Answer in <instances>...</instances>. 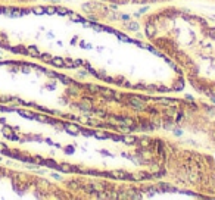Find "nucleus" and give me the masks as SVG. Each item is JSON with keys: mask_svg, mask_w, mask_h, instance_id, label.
I'll list each match as a JSON object with an SVG mask.
<instances>
[{"mask_svg": "<svg viewBox=\"0 0 215 200\" xmlns=\"http://www.w3.org/2000/svg\"><path fill=\"white\" fill-rule=\"evenodd\" d=\"M6 149H7V147H6V146L3 144V143H0V153H3V152H5Z\"/></svg>", "mask_w": 215, "mask_h": 200, "instance_id": "c03bdc74", "label": "nucleus"}, {"mask_svg": "<svg viewBox=\"0 0 215 200\" xmlns=\"http://www.w3.org/2000/svg\"><path fill=\"white\" fill-rule=\"evenodd\" d=\"M52 57H53V56L49 55V53H40V59H41L43 62H46V63H50Z\"/></svg>", "mask_w": 215, "mask_h": 200, "instance_id": "a878e982", "label": "nucleus"}, {"mask_svg": "<svg viewBox=\"0 0 215 200\" xmlns=\"http://www.w3.org/2000/svg\"><path fill=\"white\" fill-rule=\"evenodd\" d=\"M109 139H112L113 141H121L122 135H113V134H111V137H109Z\"/></svg>", "mask_w": 215, "mask_h": 200, "instance_id": "a19ab883", "label": "nucleus"}, {"mask_svg": "<svg viewBox=\"0 0 215 200\" xmlns=\"http://www.w3.org/2000/svg\"><path fill=\"white\" fill-rule=\"evenodd\" d=\"M99 94H102L105 99H108V100H111V102H112V97L115 96V90L106 89V87H100V89H99Z\"/></svg>", "mask_w": 215, "mask_h": 200, "instance_id": "0eeeda50", "label": "nucleus"}, {"mask_svg": "<svg viewBox=\"0 0 215 200\" xmlns=\"http://www.w3.org/2000/svg\"><path fill=\"white\" fill-rule=\"evenodd\" d=\"M65 153H68V155H72L74 152H75V149H74V146H68V147H65Z\"/></svg>", "mask_w": 215, "mask_h": 200, "instance_id": "4c0bfd02", "label": "nucleus"}, {"mask_svg": "<svg viewBox=\"0 0 215 200\" xmlns=\"http://www.w3.org/2000/svg\"><path fill=\"white\" fill-rule=\"evenodd\" d=\"M209 90H211V93H212V96L215 97V85H212V87H209Z\"/></svg>", "mask_w": 215, "mask_h": 200, "instance_id": "09e8293b", "label": "nucleus"}, {"mask_svg": "<svg viewBox=\"0 0 215 200\" xmlns=\"http://www.w3.org/2000/svg\"><path fill=\"white\" fill-rule=\"evenodd\" d=\"M44 165L49 168H53V169H57L59 171V163H56L55 161H52V159H44Z\"/></svg>", "mask_w": 215, "mask_h": 200, "instance_id": "4be33fe9", "label": "nucleus"}, {"mask_svg": "<svg viewBox=\"0 0 215 200\" xmlns=\"http://www.w3.org/2000/svg\"><path fill=\"white\" fill-rule=\"evenodd\" d=\"M118 16H119V19L124 21V22H127V21H130L131 19V16L128 15V13H121V15H118Z\"/></svg>", "mask_w": 215, "mask_h": 200, "instance_id": "f704fd0d", "label": "nucleus"}, {"mask_svg": "<svg viewBox=\"0 0 215 200\" xmlns=\"http://www.w3.org/2000/svg\"><path fill=\"white\" fill-rule=\"evenodd\" d=\"M144 34H146L147 39H155V37H156V34H158V27H156L155 24H146Z\"/></svg>", "mask_w": 215, "mask_h": 200, "instance_id": "39448f33", "label": "nucleus"}, {"mask_svg": "<svg viewBox=\"0 0 215 200\" xmlns=\"http://www.w3.org/2000/svg\"><path fill=\"white\" fill-rule=\"evenodd\" d=\"M56 13L57 15H72V12L63 6H56Z\"/></svg>", "mask_w": 215, "mask_h": 200, "instance_id": "412c9836", "label": "nucleus"}, {"mask_svg": "<svg viewBox=\"0 0 215 200\" xmlns=\"http://www.w3.org/2000/svg\"><path fill=\"white\" fill-rule=\"evenodd\" d=\"M159 187H161V189H162V191H174V193H177V191H178V190L176 189V187H172V185H170V184H165V183H161L159 184Z\"/></svg>", "mask_w": 215, "mask_h": 200, "instance_id": "a211bd4d", "label": "nucleus"}, {"mask_svg": "<svg viewBox=\"0 0 215 200\" xmlns=\"http://www.w3.org/2000/svg\"><path fill=\"white\" fill-rule=\"evenodd\" d=\"M176 57H177V61L180 62L181 65H184V66H187V68H192L193 66V62H192V59L189 57V56L184 53V52H180V50H177L176 53Z\"/></svg>", "mask_w": 215, "mask_h": 200, "instance_id": "7ed1b4c3", "label": "nucleus"}, {"mask_svg": "<svg viewBox=\"0 0 215 200\" xmlns=\"http://www.w3.org/2000/svg\"><path fill=\"white\" fill-rule=\"evenodd\" d=\"M91 185H93V189H94V191L96 193H100V191H106L108 185L105 183H100V181H94V183H91Z\"/></svg>", "mask_w": 215, "mask_h": 200, "instance_id": "9d476101", "label": "nucleus"}, {"mask_svg": "<svg viewBox=\"0 0 215 200\" xmlns=\"http://www.w3.org/2000/svg\"><path fill=\"white\" fill-rule=\"evenodd\" d=\"M174 134H176V135H181L183 131H181V130H174Z\"/></svg>", "mask_w": 215, "mask_h": 200, "instance_id": "de8ad7c7", "label": "nucleus"}, {"mask_svg": "<svg viewBox=\"0 0 215 200\" xmlns=\"http://www.w3.org/2000/svg\"><path fill=\"white\" fill-rule=\"evenodd\" d=\"M206 35H209L212 40H215V28H208L206 30Z\"/></svg>", "mask_w": 215, "mask_h": 200, "instance_id": "72a5a7b5", "label": "nucleus"}, {"mask_svg": "<svg viewBox=\"0 0 215 200\" xmlns=\"http://www.w3.org/2000/svg\"><path fill=\"white\" fill-rule=\"evenodd\" d=\"M71 21H74V22H81V24H85V19H84V18L78 16V15H72V16H71Z\"/></svg>", "mask_w": 215, "mask_h": 200, "instance_id": "2f4dec72", "label": "nucleus"}, {"mask_svg": "<svg viewBox=\"0 0 215 200\" xmlns=\"http://www.w3.org/2000/svg\"><path fill=\"white\" fill-rule=\"evenodd\" d=\"M83 89L87 90V91H89V93H91V94H94V93H99V89H100V87L93 85V84H84V85H83Z\"/></svg>", "mask_w": 215, "mask_h": 200, "instance_id": "4468645a", "label": "nucleus"}, {"mask_svg": "<svg viewBox=\"0 0 215 200\" xmlns=\"http://www.w3.org/2000/svg\"><path fill=\"white\" fill-rule=\"evenodd\" d=\"M31 12H33V13H34V15H44L46 13V11H44V7H43V6H35V7H33V9H31Z\"/></svg>", "mask_w": 215, "mask_h": 200, "instance_id": "b1692460", "label": "nucleus"}, {"mask_svg": "<svg viewBox=\"0 0 215 200\" xmlns=\"http://www.w3.org/2000/svg\"><path fill=\"white\" fill-rule=\"evenodd\" d=\"M2 133H3V135H5L6 139H9V140L13 137V130H12L11 127H6L5 125V127L2 128Z\"/></svg>", "mask_w": 215, "mask_h": 200, "instance_id": "dca6fc26", "label": "nucleus"}, {"mask_svg": "<svg viewBox=\"0 0 215 200\" xmlns=\"http://www.w3.org/2000/svg\"><path fill=\"white\" fill-rule=\"evenodd\" d=\"M184 89V81L181 80V77H178L176 80V83H174V91H181V90Z\"/></svg>", "mask_w": 215, "mask_h": 200, "instance_id": "2eb2a0df", "label": "nucleus"}, {"mask_svg": "<svg viewBox=\"0 0 215 200\" xmlns=\"http://www.w3.org/2000/svg\"><path fill=\"white\" fill-rule=\"evenodd\" d=\"M89 19H90V22H97V21H99V18L97 16H94V13H90V15H89Z\"/></svg>", "mask_w": 215, "mask_h": 200, "instance_id": "ea45409f", "label": "nucleus"}, {"mask_svg": "<svg viewBox=\"0 0 215 200\" xmlns=\"http://www.w3.org/2000/svg\"><path fill=\"white\" fill-rule=\"evenodd\" d=\"M44 11L47 15H55L56 13V7L55 6H47V7H44Z\"/></svg>", "mask_w": 215, "mask_h": 200, "instance_id": "7c9ffc66", "label": "nucleus"}, {"mask_svg": "<svg viewBox=\"0 0 215 200\" xmlns=\"http://www.w3.org/2000/svg\"><path fill=\"white\" fill-rule=\"evenodd\" d=\"M186 100H193V97H192L190 94H187V96H186Z\"/></svg>", "mask_w": 215, "mask_h": 200, "instance_id": "5fc2aeb1", "label": "nucleus"}, {"mask_svg": "<svg viewBox=\"0 0 215 200\" xmlns=\"http://www.w3.org/2000/svg\"><path fill=\"white\" fill-rule=\"evenodd\" d=\"M68 93H72V94H75V93H77V89H68Z\"/></svg>", "mask_w": 215, "mask_h": 200, "instance_id": "8fccbe9b", "label": "nucleus"}, {"mask_svg": "<svg viewBox=\"0 0 215 200\" xmlns=\"http://www.w3.org/2000/svg\"><path fill=\"white\" fill-rule=\"evenodd\" d=\"M71 44H77V37H74V39L71 40Z\"/></svg>", "mask_w": 215, "mask_h": 200, "instance_id": "603ef678", "label": "nucleus"}, {"mask_svg": "<svg viewBox=\"0 0 215 200\" xmlns=\"http://www.w3.org/2000/svg\"><path fill=\"white\" fill-rule=\"evenodd\" d=\"M12 53H18V55H28V50L24 46H13V47H9Z\"/></svg>", "mask_w": 215, "mask_h": 200, "instance_id": "9b49d317", "label": "nucleus"}, {"mask_svg": "<svg viewBox=\"0 0 215 200\" xmlns=\"http://www.w3.org/2000/svg\"><path fill=\"white\" fill-rule=\"evenodd\" d=\"M100 153H102V155H106V156H111V157H112V155H111L109 152H106V150H100Z\"/></svg>", "mask_w": 215, "mask_h": 200, "instance_id": "49530a36", "label": "nucleus"}, {"mask_svg": "<svg viewBox=\"0 0 215 200\" xmlns=\"http://www.w3.org/2000/svg\"><path fill=\"white\" fill-rule=\"evenodd\" d=\"M113 83H115V84H119V85H122V84L125 83V78L124 77H117V78H113Z\"/></svg>", "mask_w": 215, "mask_h": 200, "instance_id": "c9c22d12", "label": "nucleus"}, {"mask_svg": "<svg viewBox=\"0 0 215 200\" xmlns=\"http://www.w3.org/2000/svg\"><path fill=\"white\" fill-rule=\"evenodd\" d=\"M155 44L158 46L161 50H164L167 53H176L177 50V44L172 41V40H168V39H158L155 40Z\"/></svg>", "mask_w": 215, "mask_h": 200, "instance_id": "f257e3e1", "label": "nucleus"}, {"mask_svg": "<svg viewBox=\"0 0 215 200\" xmlns=\"http://www.w3.org/2000/svg\"><path fill=\"white\" fill-rule=\"evenodd\" d=\"M133 89L134 90H146V85H144V84H136V85H133Z\"/></svg>", "mask_w": 215, "mask_h": 200, "instance_id": "58836bf2", "label": "nucleus"}, {"mask_svg": "<svg viewBox=\"0 0 215 200\" xmlns=\"http://www.w3.org/2000/svg\"><path fill=\"white\" fill-rule=\"evenodd\" d=\"M133 16H134V18H139V16H140V12H136V13H134Z\"/></svg>", "mask_w": 215, "mask_h": 200, "instance_id": "6e6d98bb", "label": "nucleus"}, {"mask_svg": "<svg viewBox=\"0 0 215 200\" xmlns=\"http://www.w3.org/2000/svg\"><path fill=\"white\" fill-rule=\"evenodd\" d=\"M125 97H127V102H125V103L128 106H131L134 111H146V107H147L146 102L139 100L136 97V94H127Z\"/></svg>", "mask_w": 215, "mask_h": 200, "instance_id": "f03ea898", "label": "nucleus"}, {"mask_svg": "<svg viewBox=\"0 0 215 200\" xmlns=\"http://www.w3.org/2000/svg\"><path fill=\"white\" fill-rule=\"evenodd\" d=\"M53 2H57V0H53Z\"/></svg>", "mask_w": 215, "mask_h": 200, "instance_id": "13d9d810", "label": "nucleus"}, {"mask_svg": "<svg viewBox=\"0 0 215 200\" xmlns=\"http://www.w3.org/2000/svg\"><path fill=\"white\" fill-rule=\"evenodd\" d=\"M94 137L96 139H100V140H106L111 137V134H108V133H94Z\"/></svg>", "mask_w": 215, "mask_h": 200, "instance_id": "c85d7f7f", "label": "nucleus"}, {"mask_svg": "<svg viewBox=\"0 0 215 200\" xmlns=\"http://www.w3.org/2000/svg\"><path fill=\"white\" fill-rule=\"evenodd\" d=\"M155 100H156V103L164 105V106H178L180 105V102L176 99H155Z\"/></svg>", "mask_w": 215, "mask_h": 200, "instance_id": "6e6552de", "label": "nucleus"}, {"mask_svg": "<svg viewBox=\"0 0 215 200\" xmlns=\"http://www.w3.org/2000/svg\"><path fill=\"white\" fill-rule=\"evenodd\" d=\"M57 80H59L61 83H63L65 85H78V84L75 83L72 78L66 77V75H61V74H57Z\"/></svg>", "mask_w": 215, "mask_h": 200, "instance_id": "1a4fd4ad", "label": "nucleus"}, {"mask_svg": "<svg viewBox=\"0 0 215 200\" xmlns=\"http://www.w3.org/2000/svg\"><path fill=\"white\" fill-rule=\"evenodd\" d=\"M139 144L142 146V147H150V144H152V140L150 139H147V137H143V139H139V141H137Z\"/></svg>", "mask_w": 215, "mask_h": 200, "instance_id": "6ab92c4d", "label": "nucleus"}, {"mask_svg": "<svg viewBox=\"0 0 215 200\" xmlns=\"http://www.w3.org/2000/svg\"><path fill=\"white\" fill-rule=\"evenodd\" d=\"M111 178H118V180H125V181H133V175L124 171H113L111 172Z\"/></svg>", "mask_w": 215, "mask_h": 200, "instance_id": "423d86ee", "label": "nucleus"}, {"mask_svg": "<svg viewBox=\"0 0 215 200\" xmlns=\"http://www.w3.org/2000/svg\"><path fill=\"white\" fill-rule=\"evenodd\" d=\"M34 119L35 121H40V122H49V118L44 116V115H34Z\"/></svg>", "mask_w": 215, "mask_h": 200, "instance_id": "c756f323", "label": "nucleus"}, {"mask_svg": "<svg viewBox=\"0 0 215 200\" xmlns=\"http://www.w3.org/2000/svg\"><path fill=\"white\" fill-rule=\"evenodd\" d=\"M18 113L24 118H28V119H34V113H31L28 111H18Z\"/></svg>", "mask_w": 215, "mask_h": 200, "instance_id": "bb28decb", "label": "nucleus"}, {"mask_svg": "<svg viewBox=\"0 0 215 200\" xmlns=\"http://www.w3.org/2000/svg\"><path fill=\"white\" fill-rule=\"evenodd\" d=\"M66 185H68L71 190H81V181H75V180H72V181H68Z\"/></svg>", "mask_w": 215, "mask_h": 200, "instance_id": "f3484780", "label": "nucleus"}, {"mask_svg": "<svg viewBox=\"0 0 215 200\" xmlns=\"http://www.w3.org/2000/svg\"><path fill=\"white\" fill-rule=\"evenodd\" d=\"M33 162L35 165H44V159H41V156H34L33 157Z\"/></svg>", "mask_w": 215, "mask_h": 200, "instance_id": "473e14b6", "label": "nucleus"}, {"mask_svg": "<svg viewBox=\"0 0 215 200\" xmlns=\"http://www.w3.org/2000/svg\"><path fill=\"white\" fill-rule=\"evenodd\" d=\"M125 28L130 30V31H139L140 25H139L137 22H130V21H127V22H125Z\"/></svg>", "mask_w": 215, "mask_h": 200, "instance_id": "aec40b11", "label": "nucleus"}, {"mask_svg": "<svg viewBox=\"0 0 215 200\" xmlns=\"http://www.w3.org/2000/svg\"><path fill=\"white\" fill-rule=\"evenodd\" d=\"M53 66L56 68H63L65 66V59H62V57H59V56H56V57H52V62H50Z\"/></svg>", "mask_w": 215, "mask_h": 200, "instance_id": "ddd939ff", "label": "nucleus"}, {"mask_svg": "<svg viewBox=\"0 0 215 200\" xmlns=\"http://www.w3.org/2000/svg\"><path fill=\"white\" fill-rule=\"evenodd\" d=\"M121 141H124L125 144H136L137 141H139V139H137L136 135H122Z\"/></svg>", "mask_w": 215, "mask_h": 200, "instance_id": "f8f14e48", "label": "nucleus"}, {"mask_svg": "<svg viewBox=\"0 0 215 200\" xmlns=\"http://www.w3.org/2000/svg\"><path fill=\"white\" fill-rule=\"evenodd\" d=\"M27 50H28V55L34 56V57H40L39 49H37V47H35V46H30V47H27Z\"/></svg>", "mask_w": 215, "mask_h": 200, "instance_id": "5701e85b", "label": "nucleus"}, {"mask_svg": "<svg viewBox=\"0 0 215 200\" xmlns=\"http://www.w3.org/2000/svg\"><path fill=\"white\" fill-rule=\"evenodd\" d=\"M130 2L137 3V5H142V3H146V2H149V0H130Z\"/></svg>", "mask_w": 215, "mask_h": 200, "instance_id": "79ce46f5", "label": "nucleus"}, {"mask_svg": "<svg viewBox=\"0 0 215 200\" xmlns=\"http://www.w3.org/2000/svg\"><path fill=\"white\" fill-rule=\"evenodd\" d=\"M62 125H63V130H65V131H66L68 134H71V135H78L80 131H81V127L75 125V124L62 122Z\"/></svg>", "mask_w": 215, "mask_h": 200, "instance_id": "20e7f679", "label": "nucleus"}, {"mask_svg": "<svg viewBox=\"0 0 215 200\" xmlns=\"http://www.w3.org/2000/svg\"><path fill=\"white\" fill-rule=\"evenodd\" d=\"M80 133L83 134V135H85V137H91V135H94V131L90 130V128H81Z\"/></svg>", "mask_w": 215, "mask_h": 200, "instance_id": "cd10ccee", "label": "nucleus"}, {"mask_svg": "<svg viewBox=\"0 0 215 200\" xmlns=\"http://www.w3.org/2000/svg\"><path fill=\"white\" fill-rule=\"evenodd\" d=\"M5 9L6 7H0V13H5Z\"/></svg>", "mask_w": 215, "mask_h": 200, "instance_id": "4d7b16f0", "label": "nucleus"}, {"mask_svg": "<svg viewBox=\"0 0 215 200\" xmlns=\"http://www.w3.org/2000/svg\"><path fill=\"white\" fill-rule=\"evenodd\" d=\"M103 81H106V83H113V78L112 77H103Z\"/></svg>", "mask_w": 215, "mask_h": 200, "instance_id": "37998d69", "label": "nucleus"}, {"mask_svg": "<svg viewBox=\"0 0 215 200\" xmlns=\"http://www.w3.org/2000/svg\"><path fill=\"white\" fill-rule=\"evenodd\" d=\"M37 187L41 190H47V189H50V184L49 183H46V181H43V180H40V181H37Z\"/></svg>", "mask_w": 215, "mask_h": 200, "instance_id": "393cba45", "label": "nucleus"}, {"mask_svg": "<svg viewBox=\"0 0 215 200\" xmlns=\"http://www.w3.org/2000/svg\"><path fill=\"white\" fill-rule=\"evenodd\" d=\"M52 177H53V178H56V180H59V178H61L59 175H57V174H52Z\"/></svg>", "mask_w": 215, "mask_h": 200, "instance_id": "864d4df0", "label": "nucleus"}, {"mask_svg": "<svg viewBox=\"0 0 215 200\" xmlns=\"http://www.w3.org/2000/svg\"><path fill=\"white\" fill-rule=\"evenodd\" d=\"M21 71H22L24 74H28L30 72V65H25L24 62H21Z\"/></svg>", "mask_w": 215, "mask_h": 200, "instance_id": "e433bc0d", "label": "nucleus"}, {"mask_svg": "<svg viewBox=\"0 0 215 200\" xmlns=\"http://www.w3.org/2000/svg\"><path fill=\"white\" fill-rule=\"evenodd\" d=\"M147 9H149V7H147V6H144V7H142V9H140V13H144V12H146Z\"/></svg>", "mask_w": 215, "mask_h": 200, "instance_id": "3c124183", "label": "nucleus"}, {"mask_svg": "<svg viewBox=\"0 0 215 200\" xmlns=\"http://www.w3.org/2000/svg\"><path fill=\"white\" fill-rule=\"evenodd\" d=\"M87 69H85V71H80V77H85V75H87Z\"/></svg>", "mask_w": 215, "mask_h": 200, "instance_id": "a18cd8bd", "label": "nucleus"}]
</instances>
